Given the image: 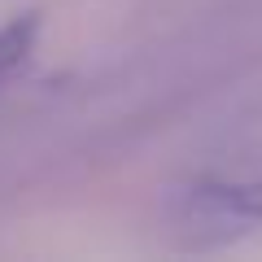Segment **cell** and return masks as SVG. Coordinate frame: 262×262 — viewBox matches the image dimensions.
<instances>
[{"instance_id":"obj_2","label":"cell","mask_w":262,"mask_h":262,"mask_svg":"<svg viewBox=\"0 0 262 262\" xmlns=\"http://www.w3.org/2000/svg\"><path fill=\"white\" fill-rule=\"evenodd\" d=\"M35 39H39V13H22L9 27H0V88L31 61Z\"/></svg>"},{"instance_id":"obj_1","label":"cell","mask_w":262,"mask_h":262,"mask_svg":"<svg viewBox=\"0 0 262 262\" xmlns=\"http://www.w3.org/2000/svg\"><path fill=\"white\" fill-rule=\"evenodd\" d=\"M188 206L192 214L210 219V223H262V179H245V184H196L188 188Z\"/></svg>"}]
</instances>
